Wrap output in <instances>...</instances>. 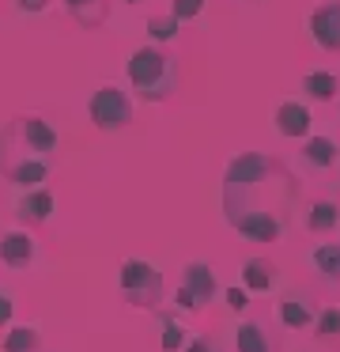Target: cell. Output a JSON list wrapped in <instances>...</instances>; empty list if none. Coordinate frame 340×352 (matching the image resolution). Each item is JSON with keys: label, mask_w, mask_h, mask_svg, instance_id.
Here are the masks:
<instances>
[{"label": "cell", "mask_w": 340, "mask_h": 352, "mask_svg": "<svg viewBox=\"0 0 340 352\" xmlns=\"http://www.w3.org/2000/svg\"><path fill=\"white\" fill-rule=\"evenodd\" d=\"M128 91L144 102H166L181 84V69L170 54H163L159 46H144L128 57L125 65Z\"/></svg>", "instance_id": "obj_2"}, {"label": "cell", "mask_w": 340, "mask_h": 352, "mask_svg": "<svg viewBox=\"0 0 340 352\" xmlns=\"http://www.w3.org/2000/svg\"><path fill=\"white\" fill-rule=\"evenodd\" d=\"M34 258H38V239L30 235V231L12 228V231H4V235H0V265L23 273V269L34 265Z\"/></svg>", "instance_id": "obj_7"}, {"label": "cell", "mask_w": 340, "mask_h": 352, "mask_svg": "<svg viewBox=\"0 0 340 352\" xmlns=\"http://www.w3.org/2000/svg\"><path fill=\"white\" fill-rule=\"evenodd\" d=\"M117 288L128 307L136 311H155L163 303V273L144 258H125L117 273Z\"/></svg>", "instance_id": "obj_3"}, {"label": "cell", "mask_w": 340, "mask_h": 352, "mask_svg": "<svg viewBox=\"0 0 340 352\" xmlns=\"http://www.w3.org/2000/svg\"><path fill=\"white\" fill-rule=\"evenodd\" d=\"M242 284L249 292H272L276 284V265L269 258H246L242 261Z\"/></svg>", "instance_id": "obj_13"}, {"label": "cell", "mask_w": 340, "mask_h": 352, "mask_svg": "<svg viewBox=\"0 0 340 352\" xmlns=\"http://www.w3.org/2000/svg\"><path fill=\"white\" fill-rule=\"evenodd\" d=\"M12 314H15V299H12V292H0V329L12 326Z\"/></svg>", "instance_id": "obj_28"}, {"label": "cell", "mask_w": 340, "mask_h": 352, "mask_svg": "<svg viewBox=\"0 0 340 352\" xmlns=\"http://www.w3.org/2000/svg\"><path fill=\"white\" fill-rule=\"evenodd\" d=\"M223 299H227V307H231V311H246V307H249V292L238 288V284H234V288H227Z\"/></svg>", "instance_id": "obj_26"}, {"label": "cell", "mask_w": 340, "mask_h": 352, "mask_svg": "<svg viewBox=\"0 0 340 352\" xmlns=\"http://www.w3.org/2000/svg\"><path fill=\"white\" fill-rule=\"evenodd\" d=\"M87 118L98 133H117L133 125V99L121 84H102L87 99Z\"/></svg>", "instance_id": "obj_4"}, {"label": "cell", "mask_w": 340, "mask_h": 352, "mask_svg": "<svg viewBox=\"0 0 340 352\" xmlns=\"http://www.w3.org/2000/svg\"><path fill=\"white\" fill-rule=\"evenodd\" d=\"M227 223H231L242 239H249V243H280L287 220H280V216H272V212H238Z\"/></svg>", "instance_id": "obj_6"}, {"label": "cell", "mask_w": 340, "mask_h": 352, "mask_svg": "<svg viewBox=\"0 0 340 352\" xmlns=\"http://www.w3.org/2000/svg\"><path fill=\"white\" fill-rule=\"evenodd\" d=\"M12 4H15V12H19V16H42L53 0H12Z\"/></svg>", "instance_id": "obj_27"}, {"label": "cell", "mask_w": 340, "mask_h": 352, "mask_svg": "<svg viewBox=\"0 0 340 352\" xmlns=\"http://www.w3.org/2000/svg\"><path fill=\"white\" fill-rule=\"evenodd\" d=\"M185 352H223V349H219V341H216V337L196 333V337H189V341H185Z\"/></svg>", "instance_id": "obj_25"}, {"label": "cell", "mask_w": 340, "mask_h": 352, "mask_svg": "<svg viewBox=\"0 0 340 352\" xmlns=\"http://www.w3.org/2000/svg\"><path fill=\"white\" fill-rule=\"evenodd\" d=\"M42 349V333L38 326H8L4 341H0V352H38Z\"/></svg>", "instance_id": "obj_18"}, {"label": "cell", "mask_w": 340, "mask_h": 352, "mask_svg": "<svg viewBox=\"0 0 340 352\" xmlns=\"http://www.w3.org/2000/svg\"><path fill=\"white\" fill-rule=\"evenodd\" d=\"M302 95L314 99V102H332L340 95V80L332 76V72H325V69H314V72L302 76Z\"/></svg>", "instance_id": "obj_15"}, {"label": "cell", "mask_w": 340, "mask_h": 352, "mask_svg": "<svg viewBox=\"0 0 340 352\" xmlns=\"http://www.w3.org/2000/svg\"><path fill=\"white\" fill-rule=\"evenodd\" d=\"M310 38L325 54H340V0H325L310 12Z\"/></svg>", "instance_id": "obj_5"}, {"label": "cell", "mask_w": 340, "mask_h": 352, "mask_svg": "<svg viewBox=\"0 0 340 352\" xmlns=\"http://www.w3.org/2000/svg\"><path fill=\"white\" fill-rule=\"evenodd\" d=\"M204 4H208V0H170V16L178 19V23H189V19H196L204 12Z\"/></svg>", "instance_id": "obj_24"}, {"label": "cell", "mask_w": 340, "mask_h": 352, "mask_svg": "<svg viewBox=\"0 0 340 352\" xmlns=\"http://www.w3.org/2000/svg\"><path fill=\"white\" fill-rule=\"evenodd\" d=\"M280 322H284L287 329H306L317 322L314 307H310L306 296H284V303H280Z\"/></svg>", "instance_id": "obj_14"}, {"label": "cell", "mask_w": 340, "mask_h": 352, "mask_svg": "<svg viewBox=\"0 0 340 352\" xmlns=\"http://www.w3.org/2000/svg\"><path fill=\"white\" fill-rule=\"evenodd\" d=\"M340 160V144L332 137H306L302 140V163L310 170H329Z\"/></svg>", "instance_id": "obj_11"}, {"label": "cell", "mask_w": 340, "mask_h": 352, "mask_svg": "<svg viewBox=\"0 0 340 352\" xmlns=\"http://www.w3.org/2000/svg\"><path fill=\"white\" fill-rule=\"evenodd\" d=\"M178 31H181V23L170 16V12H166V16H151L148 19V38L151 42H174V38H178Z\"/></svg>", "instance_id": "obj_22"}, {"label": "cell", "mask_w": 340, "mask_h": 352, "mask_svg": "<svg viewBox=\"0 0 340 352\" xmlns=\"http://www.w3.org/2000/svg\"><path fill=\"white\" fill-rule=\"evenodd\" d=\"M272 125H276L280 137H291V140H302L310 137V125H314V118H310V107L302 99H284L276 107V114H272Z\"/></svg>", "instance_id": "obj_8"}, {"label": "cell", "mask_w": 340, "mask_h": 352, "mask_svg": "<svg viewBox=\"0 0 340 352\" xmlns=\"http://www.w3.org/2000/svg\"><path fill=\"white\" fill-rule=\"evenodd\" d=\"M60 4L83 31H95L106 23V0H60Z\"/></svg>", "instance_id": "obj_16"}, {"label": "cell", "mask_w": 340, "mask_h": 352, "mask_svg": "<svg viewBox=\"0 0 340 352\" xmlns=\"http://www.w3.org/2000/svg\"><path fill=\"white\" fill-rule=\"evenodd\" d=\"M310 261L317 265V273H321V276L340 280V243H321V246H314Z\"/></svg>", "instance_id": "obj_21"}, {"label": "cell", "mask_w": 340, "mask_h": 352, "mask_svg": "<svg viewBox=\"0 0 340 352\" xmlns=\"http://www.w3.org/2000/svg\"><path fill=\"white\" fill-rule=\"evenodd\" d=\"M159 326H163V337H159V349L163 352H181L189 341V329L181 326L174 314H159Z\"/></svg>", "instance_id": "obj_20"}, {"label": "cell", "mask_w": 340, "mask_h": 352, "mask_svg": "<svg viewBox=\"0 0 340 352\" xmlns=\"http://www.w3.org/2000/svg\"><path fill=\"white\" fill-rule=\"evenodd\" d=\"M181 288L193 296L196 307H204V303H208V299L219 292L216 269H212L208 261H189V265H185V276H181Z\"/></svg>", "instance_id": "obj_10"}, {"label": "cell", "mask_w": 340, "mask_h": 352, "mask_svg": "<svg viewBox=\"0 0 340 352\" xmlns=\"http://www.w3.org/2000/svg\"><path fill=\"white\" fill-rule=\"evenodd\" d=\"M306 228L314 235H329V231L340 228V205L337 201H314L306 212Z\"/></svg>", "instance_id": "obj_17"}, {"label": "cell", "mask_w": 340, "mask_h": 352, "mask_svg": "<svg viewBox=\"0 0 340 352\" xmlns=\"http://www.w3.org/2000/svg\"><path fill=\"white\" fill-rule=\"evenodd\" d=\"M314 329H317V337H340V307H325L321 314H317V322H314Z\"/></svg>", "instance_id": "obj_23"}, {"label": "cell", "mask_w": 340, "mask_h": 352, "mask_svg": "<svg viewBox=\"0 0 340 352\" xmlns=\"http://www.w3.org/2000/svg\"><path fill=\"white\" fill-rule=\"evenodd\" d=\"M53 208H57V201H53V190H45V186L15 193V216L23 223H49Z\"/></svg>", "instance_id": "obj_9"}, {"label": "cell", "mask_w": 340, "mask_h": 352, "mask_svg": "<svg viewBox=\"0 0 340 352\" xmlns=\"http://www.w3.org/2000/svg\"><path fill=\"white\" fill-rule=\"evenodd\" d=\"M125 4H140V0H125Z\"/></svg>", "instance_id": "obj_30"}, {"label": "cell", "mask_w": 340, "mask_h": 352, "mask_svg": "<svg viewBox=\"0 0 340 352\" xmlns=\"http://www.w3.org/2000/svg\"><path fill=\"white\" fill-rule=\"evenodd\" d=\"M60 137L42 114H15L12 122L0 129V175L27 160H49L57 152Z\"/></svg>", "instance_id": "obj_1"}, {"label": "cell", "mask_w": 340, "mask_h": 352, "mask_svg": "<svg viewBox=\"0 0 340 352\" xmlns=\"http://www.w3.org/2000/svg\"><path fill=\"white\" fill-rule=\"evenodd\" d=\"M174 307H178V311H201V307L193 303V296H189L185 288H178V292H174Z\"/></svg>", "instance_id": "obj_29"}, {"label": "cell", "mask_w": 340, "mask_h": 352, "mask_svg": "<svg viewBox=\"0 0 340 352\" xmlns=\"http://www.w3.org/2000/svg\"><path fill=\"white\" fill-rule=\"evenodd\" d=\"M49 170H53L49 160H27V163H19V167H12L4 178L15 186V190H38V186H45Z\"/></svg>", "instance_id": "obj_12"}, {"label": "cell", "mask_w": 340, "mask_h": 352, "mask_svg": "<svg viewBox=\"0 0 340 352\" xmlns=\"http://www.w3.org/2000/svg\"><path fill=\"white\" fill-rule=\"evenodd\" d=\"M234 349L238 352H272V341L257 322H242V326L234 329Z\"/></svg>", "instance_id": "obj_19"}]
</instances>
